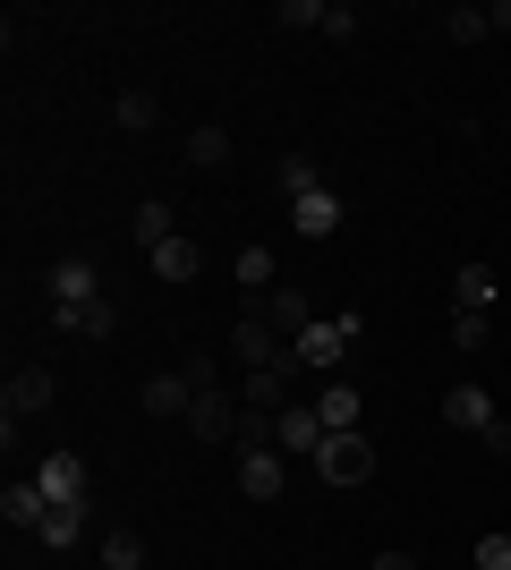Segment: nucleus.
<instances>
[{
	"mask_svg": "<svg viewBox=\"0 0 511 570\" xmlns=\"http://www.w3.org/2000/svg\"><path fill=\"white\" fill-rule=\"evenodd\" d=\"M350 341H358V307L316 315V324L291 341V357H298V366H341V357H350Z\"/></svg>",
	"mask_w": 511,
	"mask_h": 570,
	"instance_id": "nucleus-1",
	"label": "nucleus"
},
{
	"mask_svg": "<svg viewBox=\"0 0 511 570\" xmlns=\"http://www.w3.org/2000/svg\"><path fill=\"white\" fill-rule=\"evenodd\" d=\"M230 366H247V375H256V366H291V341H282L265 315L247 307L239 324H230Z\"/></svg>",
	"mask_w": 511,
	"mask_h": 570,
	"instance_id": "nucleus-2",
	"label": "nucleus"
},
{
	"mask_svg": "<svg viewBox=\"0 0 511 570\" xmlns=\"http://www.w3.org/2000/svg\"><path fill=\"white\" fill-rule=\"evenodd\" d=\"M179 426H188L196 443H230V434H239V401H230L222 383H205V392L188 401V417H179Z\"/></svg>",
	"mask_w": 511,
	"mask_h": 570,
	"instance_id": "nucleus-3",
	"label": "nucleus"
},
{
	"mask_svg": "<svg viewBox=\"0 0 511 570\" xmlns=\"http://www.w3.org/2000/svg\"><path fill=\"white\" fill-rule=\"evenodd\" d=\"M273 443H282V452H298V460H316L324 443H333V426L316 417V401H291L282 417H273Z\"/></svg>",
	"mask_w": 511,
	"mask_h": 570,
	"instance_id": "nucleus-4",
	"label": "nucleus"
},
{
	"mask_svg": "<svg viewBox=\"0 0 511 570\" xmlns=\"http://www.w3.org/2000/svg\"><path fill=\"white\" fill-rule=\"evenodd\" d=\"M316 469L333 476V485H366V476H375V443H366V434H333L316 452Z\"/></svg>",
	"mask_w": 511,
	"mask_h": 570,
	"instance_id": "nucleus-5",
	"label": "nucleus"
},
{
	"mask_svg": "<svg viewBox=\"0 0 511 570\" xmlns=\"http://www.w3.org/2000/svg\"><path fill=\"white\" fill-rule=\"evenodd\" d=\"M282 485H291V469H282V443H256V452H239V494H247V502H282Z\"/></svg>",
	"mask_w": 511,
	"mask_h": 570,
	"instance_id": "nucleus-6",
	"label": "nucleus"
},
{
	"mask_svg": "<svg viewBox=\"0 0 511 570\" xmlns=\"http://www.w3.org/2000/svg\"><path fill=\"white\" fill-rule=\"evenodd\" d=\"M51 392H60V383H51V366H18V375H9V392H0V417H43Z\"/></svg>",
	"mask_w": 511,
	"mask_h": 570,
	"instance_id": "nucleus-7",
	"label": "nucleus"
},
{
	"mask_svg": "<svg viewBox=\"0 0 511 570\" xmlns=\"http://www.w3.org/2000/svg\"><path fill=\"white\" fill-rule=\"evenodd\" d=\"M341 214H350V205H341L333 188H307V196H291V230H298V238H333V230H341Z\"/></svg>",
	"mask_w": 511,
	"mask_h": 570,
	"instance_id": "nucleus-8",
	"label": "nucleus"
},
{
	"mask_svg": "<svg viewBox=\"0 0 511 570\" xmlns=\"http://www.w3.org/2000/svg\"><path fill=\"white\" fill-rule=\"evenodd\" d=\"M256 315H265L282 341H298L307 324H316V298H307V289H265V298H256Z\"/></svg>",
	"mask_w": 511,
	"mask_h": 570,
	"instance_id": "nucleus-9",
	"label": "nucleus"
},
{
	"mask_svg": "<svg viewBox=\"0 0 511 570\" xmlns=\"http://www.w3.org/2000/svg\"><path fill=\"white\" fill-rule=\"evenodd\" d=\"M494 298H503L494 264H461V273H452V315H494Z\"/></svg>",
	"mask_w": 511,
	"mask_h": 570,
	"instance_id": "nucleus-10",
	"label": "nucleus"
},
{
	"mask_svg": "<svg viewBox=\"0 0 511 570\" xmlns=\"http://www.w3.org/2000/svg\"><path fill=\"white\" fill-rule=\"evenodd\" d=\"M291 366H298V357H291ZM291 366H256V375H239V409L282 417V409H291Z\"/></svg>",
	"mask_w": 511,
	"mask_h": 570,
	"instance_id": "nucleus-11",
	"label": "nucleus"
},
{
	"mask_svg": "<svg viewBox=\"0 0 511 570\" xmlns=\"http://www.w3.org/2000/svg\"><path fill=\"white\" fill-rule=\"evenodd\" d=\"M35 485H43L51 502H86V460L77 452H43L35 460Z\"/></svg>",
	"mask_w": 511,
	"mask_h": 570,
	"instance_id": "nucleus-12",
	"label": "nucleus"
},
{
	"mask_svg": "<svg viewBox=\"0 0 511 570\" xmlns=\"http://www.w3.org/2000/svg\"><path fill=\"white\" fill-rule=\"evenodd\" d=\"M51 298H60V307H86V298H102L95 256H60V264H51Z\"/></svg>",
	"mask_w": 511,
	"mask_h": 570,
	"instance_id": "nucleus-13",
	"label": "nucleus"
},
{
	"mask_svg": "<svg viewBox=\"0 0 511 570\" xmlns=\"http://www.w3.org/2000/svg\"><path fill=\"white\" fill-rule=\"evenodd\" d=\"M43 511H51V494H43V485H35V476H9V494H0V520L35 537V528H43Z\"/></svg>",
	"mask_w": 511,
	"mask_h": 570,
	"instance_id": "nucleus-14",
	"label": "nucleus"
},
{
	"mask_svg": "<svg viewBox=\"0 0 511 570\" xmlns=\"http://www.w3.org/2000/svg\"><path fill=\"white\" fill-rule=\"evenodd\" d=\"M51 324H60V333H86V341H111L120 307H111V298H86V307H51Z\"/></svg>",
	"mask_w": 511,
	"mask_h": 570,
	"instance_id": "nucleus-15",
	"label": "nucleus"
},
{
	"mask_svg": "<svg viewBox=\"0 0 511 570\" xmlns=\"http://www.w3.org/2000/svg\"><path fill=\"white\" fill-rule=\"evenodd\" d=\"M316 417H324L333 434H358V383H350V375H333V383L316 392Z\"/></svg>",
	"mask_w": 511,
	"mask_h": 570,
	"instance_id": "nucleus-16",
	"label": "nucleus"
},
{
	"mask_svg": "<svg viewBox=\"0 0 511 570\" xmlns=\"http://www.w3.org/2000/svg\"><path fill=\"white\" fill-rule=\"evenodd\" d=\"M443 417H452V426H469V434H487V426H494V401L478 392V383H452V392H443Z\"/></svg>",
	"mask_w": 511,
	"mask_h": 570,
	"instance_id": "nucleus-17",
	"label": "nucleus"
},
{
	"mask_svg": "<svg viewBox=\"0 0 511 570\" xmlns=\"http://www.w3.org/2000/svg\"><path fill=\"white\" fill-rule=\"evenodd\" d=\"M154 273H163V282H196V273H205V247H196L188 230L163 238V247H154Z\"/></svg>",
	"mask_w": 511,
	"mask_h": 570,
	"instance_id": "nucleus-18",
	"label": "nucleus"
},
{
	"mask_svg": "<svg viewBox=\"0 0 511 570\" xmlns=\"http://www.w3.org/2000/svg\"><path fill=\"white\" fill-rule=\"evenodd\" d=\"M35 537H43L51 553H69L77 537H86V502H51V511H43V528H35Z\"/></svg>",
	"mask_w": 511,
	"mask_h": 570,
	"instance_id": "nucleus-19",
	"label": "nucleus"
},
{
	"mask_svg": "<svg viewBox=\"0 0 511 570\" xmlns=\"http://www.w3.org/2000/svg\"><path fill=\"white\" fill-rule=\"evenodd\" d=\"M128 230H137V247H146V256H154L163 238H179V214H170L163 196H146V205H137V222H128Z\"/></svg>",
	"mask_w": 511,
	"mask_h": 570,
	"instance_id": "nucleus-20",
	"label": "nucleus"
},
{
	"mask_svg": "<svg viewBox=\"0 0 511 570\" xmlns=\"http://www.w3.org/2000/svg\"><path fill=\"white\" fill-rule=\"evenodd\" d=\"M188 401H196L188 375H154L146 383V417H188Z\"/></svg>",
	"mask_w": 511,
	"mask_h": 570,
	"instance_id": "nucleus-21",
	"label": "nucleus"
},
{
	"mask_svg": "<svg viewBox=\"0 0 511 570\" xmlns=\"http://www.w3.org/2000/svg\"><path fill=\"white\" fill-rule=\"evenodd\" d=\"M95 562H102V570H146V537H137V528H111Z\"/></svg>",
	"mask_w": 511,
	"mask_h": 570,
	"instance_id": "nucleus-22",
	"label": "nucleus"
},
{
	"mask_svg": "<svg viewBox=\"0 0 511 570\" xmlns=\"http://www.w3.org/2000/svg\"><path fill=\"white\" fill-rule=\"evenodd\" d=\"M230 273H239V289H256V298H265V289H282V273H273V247H239V264H230Z\"/></svg>",
	"mask_w": 511,
	"mask_h": 570,
	"instance_id": "nucleus-23",
	"label": "nucleus"
},
{
	"mask_svg": "<svg viewBox=\"0 0 511 570\" xmlns=\"http://www.w3.org/2000/svg\"><path fill=\"white\" fill-rule=\"evenodd\" d=\"M188 163H196V170H222V163H230V128H214V119H205V128L188 137Z\"/></svg>",
	"mask_w": 511,
	"mask_h": 570,
	"instance_id": "nucleus-24",
	"label": "nucleus"
},
{
	"mask_svg": "<svg viewBox=\"0 0 511 570\" xmlns=\"http://www.w3.org/2000/svg\"><path fill=\"white\" fill-rule=\"evenodd\" d=\"M111 119H120L128 137H146L154 119H163V95H120V102H111Z\"/></svg>",
	"mask_w": 511,
	"mask_h": 570,
	"instance_id": "nucleus-25",
	"label": "nucleus"
},
{
	"mask_svg": "<svg viewBox=\"0 0 511 570\" xmlns=\"http://www.w3.org/2000/svg\"><path fill=\"white\" fill-rule=\"evenodd\" d=\"M443 35H452V43H487V35H494V18L461 0V9H443Z\"/></svg>",
	"mask_w": 511,
	"mask_h": 570,
	"instance_id": "nucleus-26",
	"label": "nucleus"
},
{
	"mask_svg": "<svg viewBox=\"0 0 511 570\" xmlns=\"http://www.w3.org/2000/svg\"><path fill=\"white\" fill-rule=\"evenodd\" d=\"M487 341H494V315H452V350L461 357H478Z\"/></svg>",
	"mask_w": 511,
	"mask_h": 570,
	"instance_id": "nucleus-27",
	"label": "nucleus"
},
{
	"mask_svg": "<svg viewBox=\"0 0 511 570\" xmlns=\"http://www.w3.org/2000/svg\"><path fill=\"white\" fill-rule=\"evenodd\" d=\"M307 188H324V170L307 163V154H291V163H282V196H307Z\"/></svg>",
	"mask_w": 511,
	"mask_h": 570,
	"instance_id": "nucleus-28",
	"label": "nucleus"
},
{
	"mask_svg": "<svg viewBox=\"0 0 511 570\" xmlns=\"http://www.w3.org/2000/svg\"><path fill=\"white\" fill-rule=\"evenodd\" d=\"M324 43H350V35H358V9H341V0H324V26H316Z\"/></svg>",
	"mask_w": 511,
	"mask_h": 570,
	"instance_id": "nucleus-29",
	"label": "nucleus"
},
{
	"mask_svg": "<svg viewBox=\"0 0 511 570\" xmlns=\"http://www.w3.org/2000/svg\"><path fill=\"white\" fill-rule=\"evenodd\" d=\"M478 570H511V537H503V528H487V537H478Z\"/></svg>",
	"mask_w": 511,
	"mask_h": 570,
	"instance_id": "nucleus-30",
	"label": "nucleus"
},
{
	"mask_svg": "<svg viewBox=\"0 0 511 570\" xmlns=\"http://www.w3.org/2000/svg\"><path fill=\"white\" fill-rule=\"evenodd\" d=\"M282 26H307V35H316V26H324V0H282Z\"/></svg>",
	"mask_w": 511,
	"mask_h": 570,
	"instance_id": "nucleus-31",
	"label": "nucleus"
},
{
	"mask_svg": "<svg viewBox=\"0 0 511 570\" xmlns=\"http://www.w3.org/2000/svg\"><path fill=\"white\" fill-rule=\"evenodd\" d=\"M478 443H487V452H494V460H511V426H503V417H494V426H487V434H478Z\"/></svg>",
	"mask_w": 511,
	"mask_h": 570,
	"instance_id": "nucleus-32",
	"label": "nucleus"
},
{
	"mask_svg": "<svg viewBox=\"0 0 511 570\" xmlns=\"http://www.w3.org/2000/svg\"><path fill=\"white\" fill-rule=\"evenodd\" d=\"M366 570H417V562H410V553H375Z\"/></svg>",
	"mask_w": 511,
	"mask_h": 570,
	"instance_id": "nucleus-33",
	"label": "nucleus"
},
{
	"mask_svg": "<svg viewBox=\"0 0 511 570\" xmlns=\"http://www.w3.org/2000/svg\"><path fill=\"white\" fill-rule=\"evenodd\" d=\"M487 18H494V35H511V0H494V9H487Z\"/></svg>",
	"mask_w": 511,
	"mask_h": 570,
	"instance_id": "nucleus-34",
	"label": "nucleus"
}]
</instances>
